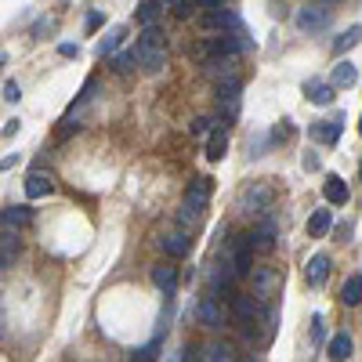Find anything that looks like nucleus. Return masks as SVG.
Masks as SVG:
<instances>
[{
    "mask_svg": "<svg viewBox=\"0 0 362 362\" xmlns=\"http://www.w3.org/2000/svg\"><path fill=\"white\" fill-rule=\"evenodd\" d=\"M272 203H276V185H268V181H250V185L239 192V210L265 214Z\"/></svg>",
    "mask_w": 362,
    "mask_h": 362,
    "instance_id": "nucleus-1",
    "label": "nucleus"
},
{
    "mask_svg": "<svg viewBox=\"0 0 362 362\" xmlns=\"http://www.w3.org/2000/svg\"><path fill=\"white\" fill-rule=\"evenodd\" d=\"M250 279H254V297H257V301H272V297H276V290L282 287L279 272H276V268H268V265L254 268V272H250Z\"/></svg>",
    "mask_w": 362,
    "mask_h": 362,
    "instance_id": "nucleus-4",
    "label": "nucleus"
},
{
    "mask_svg": "<svg viewBox=\"0 0 362 362\" xmlns=\"http://www.w3.org/2000/svg\"><path fill=\"white\" fill-rule=\"evenodd\" d=\"M355 352V341H352V333H333L330 344H326V359L330 362H348Z\"/></svg>",
    "mask_w": 362,
    "mask_h": 362,
    "instance_id": "nucleus-17",
    "label": "nucleus"
},
{
    "mask_svg": "<svg viewBox=\"0 0 362 362\" xmlns=\"http://www.w3.org/2000/svg\"><path fill=\"white\" fill-rule=\"evenodd\" d=\"M19 123H22V120H8V127H4L0 134H4V138H15V134H19Z\"/></svg>",
    "mask_w": 362,
    "mask_h": 362,
    "instance_id": "nucleus-41",
    "label": "nucleus"
},
{
    "mask_svg": "<svg viewBox=\"0 0 362 362\" xmlns=\"http://www.w3.org/2000/svg\"><path fill=\"white\" fill-rule=\"evenodd\" d=\"M192 8H200V11H217V8H225L228 0H189Z\"/></svg>",
    "mask_w": 362,
    "mask_h": 362,
    "instance_id": "nucleus-34",
    "label": "nucleus"
},
{
    "mask_svg": "<svg viewBox=\"0 0 362 362\" xmlns=\"http://www.w3.org/2000/svg\"><path fill=\"white\" fill-rule=\"evenodd\" d=\"M301 167H304V171H319V167H322V160H319V152H304V160H301Z\"/></svg>",
    "mask_w": 362,
    "mask_h": 362,
    "instance_id": "nucleus-36",
    "label": "nucleus"
},
{
    "mask_svg": "<svg viewBox=\"0 0 362 362\" xmlns=\"http://www.w3.org/2000/svg\"><path fill=\"white\" fill-rule=\"evenodd\" d=\"M19 163V156H15V152H11V156H4V160H0V171H11V167H15Z\"/></svg>",
    "mask_w": 362,
    "mask_h": 362,
    "instance_id": "nucleus-42",
    "label": "nucleus"
},
{
    "mask_svg": "<svg viewBox=\"0 0 362 362\" xmlns=\"http://www.w3.org/2000/svg\"><path fill=\"white\" fill-rule=\"evenodd\" d=\"M95 87H98V80H95V76H90V80L84 84V90H80V98H76L73 106H69V116H73L76 109H80V106H87V101H90V95H95Z\"/></svg>",
    "mask_w": 362,
    "mask_h": 362,
    "instance_id": "nucleus-31",
    "label": "nucleus"
},
{
    "mask_svg": "<svg viewBox=\"0 0 362 362\" xmlns=\"http://www.w3.org/2000/svg\"><path fill=\"white\" fill-rule=\"evenodd\" d=\"M341 304H348V308L362 304V276H352V279L341 287Z\"/></svg>",
    "mask_w": 362,
    "mask_h": 362,
    "instance_id": "nucleus-26",
    "label": "nucleus"
},
{
    "mask_svg": "<svg viewBox=\"0 0 362 362\" xmlns=\"http://www.w3.org/2000/svg\"><path fill=\"white\" fill-rule=\"evenodd\" d=\"M120 40H123V29H120V25H116V29L106 36V40L98 44V55H101V58H106V55H112V51L120 47Z\"/></svg>",
    "mask_w": 362,
    "mask_h": 362,
    "instance_id": "nucleus-29",
    "label": "nucleus"
},
{
    "mask_svg": "<svg viewBox=\"0 0 362 362\" xmlns=\"http://www.w3.org/2000/svg\"><path fill=\"white\" fill-rule=\"evenodd\" d=\"M333 95H337V87H333V84H322V80H312V84L304 87V98L315 101V106H330Z\"/></svg>",
    "mask_w": 362,
    "mask_h": 362,
    "instance_id": "nucleus-21",
    "label": "nucleus"
},
{
    "mask_svg": "<svg viewBox=\"0 0 362 362\" xmlns=\"http://www.w3.org/2000/svg\"><path fill=\"white\" fill-rule=\"evenodd\" d=\"M134 19H138L141 29H149V25H160V4H156V0H141L138 11H134Z\"/></svg>",
    "mask_w": 362,
    "mask_h": 362,
    "instance_id": "nucleus-24",
    "label": "nucleus"
},
{
    "mask_svg": "<svg viewBox=\"0 0 362 362\" xmlns=\"http://www.w3.org/2000/svg\"><path fill=\"white\" fill-rule=\"evenodd\" d=\"M134 62H138V55H134V51H127V55H116L112 69H116V73H131V69H134Z\"/></svg>",
    "mask_w": 362,
    "mask_h": 362,
    "instance_id": "nucleus-32",
    "label": "nucleus"
},
{
    "mask_svg": "<svg viewBox=\"0 0 362 362\" xmlns=\"http://www.w3.org/2000/svg\"><path fill=\"white\" fill-rule=\"evenodd\" d=\"M196 319L203 322V326H210V330H221V326H225V312H221V301H217L214 293H206L203 301L196 304Z\"/></svg>",
    "mask_w": 362,
    "mask_h": 362,
    "instance_id": "nucleus-9",
    "label": "nucleus"
},
{
    "mask_svg": "<svg viewBox=\"0 0 362 362\" xmlns=\"http://www.w3.org/2000/svg\"><path fill=\"white\" fill-rule=\"evenodd\" d=\"M304 279H308V287H322V282L330 279V257H326V254L308 257V265H304Z\"/></svg>",
    "mask_w": 362,
    "mask_h": 362,
    "instance_id": "nucleus-16",
    "label": "nucleus"
},
{
    "mask_svg": "<svg viewBox=\"0 0 362 362\" xmlns=\"http://www.w3.org/2000/svg\"><path fill=\"white\" fill-rule=\"evenodd\" d=\"M312 341H315V344L322 341V315H315V319H312Z\"/></svg>",
    "mask_w": 362,
    "mask_h": 362,
    "instance_id": "nucleus-39",
    "label": "nucleus"
},
{
    "mask_svg": "<svg viewBox=\"0 0 362 362\" xmlns=\"http://www.w3.org/2000/svg\"><path fill=\"white\" fill-rule=\"evenodd\" d=\"M355 80H359V73H355V66L352 62H337V66H333V76H330V84L333 87H355Z\"/></svg>",
    "mask_w": 362,
    "mask_h": 362,
    "instance_id": "nucleus-23",
    "label": "nucleus"
},
{
    "mask_svg": "<svg viewBox=\"0 0 362 362\" xmlns=\"http://www.w3.org/2000/svg\"><path fill=\"white\" fill-rule=\"evenodd\" d=\"M247 362H265V359H261V355H250V359H247Z\"/></svg>",
    "mask_w": 362,
    "mask_h": 362,
    "instance_id": "nucleus-45",
    "label": "nucleus"
},
{
    "mask_svg": "<svg viewBox=\"0 0 362 362\" xmlns=\"http://www.w3.org/2000/svg\"><path fill=\"white\" fill-rule=\"evenodd\" d=\"M8 66V55H4V51H0V69H4Z\"/></svg>",
    "mask_w": 362,
    "mask_h": 362,
    "instance_id": "nucleus-44",
    "label": "nucleus"
},
{
    "mask_svg": "<svg viewBox=\"0 0 362 362\" xmlns=\"http://www.w3.org/2000/svg\"><path fill=\"white\" fill-rule=\"evenodd\" d=\"M152 282H156L163 293H174V287H178V268L174 265H156V268H152Z\"/></svg>",
    "mask_w": 362,
    "mask_h": 362,
    "instance_id": "nucleus-22",
    "label": "nucleus"
},
{
    "mask_svg": "<svg viewBox=\"0 0 362 362\" xmlns=\"http://www.w3.org/2000/svg\"><path fill=\"white\" fill-rule=\"evenodd\" d=\"M341 131H344V112L337 120H315L308 127V138L319 141V145H333V141H341Z\"/></svg>",
    "mask_w": 362,
    "mask_h": 362,
    "instance_id": "nucleus-7",
    "label": "nucleus"
},
{
    "mask_svg": "<svg viewBox=\"0 0 362 362\" xmlns=\"http://www.w3.org/2000/svg\"><path fill=\"white\" fill-rule=\"evenodd\" d=\"M225 152H228V123H217L206 134V160L217 163V160H225Z\"/></svg>",
    "mask_w": 362,
    "mask_h": 362,
    "instance_id": "nucleus-14",
    "label": "nucleus"
},
{
    "mask_svg": "<svg viewBox=\"0 0 362 362\" xmlns=\"http://www.w3.org/2000/svg\"><path fill=\"white\" fill-rule=\"evenodd\" d=\"M359 134H362V116H359Z\"/></svg>",
    "mask_w": 362,
    "mask_h": 362,
    "instance_id": "nucleus-46",
    "label": "nucleus"
},
{
    "mask_svg": "<svg viewBox=\"0 0 362 362\" xmlns=\"http://www.w3.org/2000/svg\"><path fill=\"white\" fill-rule=\"evenodd\" d=\"M210 192H214L210 178H196V181L185 189V206H189V210H196V214H203L206 203H210Z\"/></svg>",
    "mask_w": 362,
    "mask_h": 362,
    "instance_id": "nucleus-10",
    "label": "nucleus"
},
{
    "mask_svg": "<svg viewBox=\"0 0 362 362\" xmlns=\"http://www.w3.org/2000/svg\"><path fill=\"white\" fill-rule=\"evenodd\" d=\"M200 25L206 33H214V29H221V33H243V22L239 15L232 8H217V11H203L200 15Z\"/></svg>",
    "mask_w": 362,
    "mask_h": 362,
    "instance_id": "nucleus-3",
    "label": "nucleus"
},
{
    "mask_svg": "<svg viewBox=\"0 0 362 362\" xmlns=\"http://www.w3.org/2000/svg\"><path fill=\"white\" fill-rule=\"evenodd\" d=\"M0 333H4V297H0Z\"/></svg>",
    "mask_w": 362,
    "mask_h": 362,
    "instance_id": "nucleus-43",
    "label": "nucleus"
},
{
    "mask_svg": "<svg viewBox=\"0 0 362 362\" xmlns=\"http://www.w3.org/2000/svg\"><path fill=\"white\" fill-rule=\"evenodd\" d=\"M76 51H80L76 44H62V47H58V55H62V58H76Z\"/></svg>",
    "mask_w": 362,
    "mask_h": 362,
    "instance_id": "nucleus-40",
    "label": "nucleus"
},
{
    "mask_svg": "<svg viewBox=\"0 0 362 362\" xmlns=\"http://www.w3.org/2000/svg\"><path fill=\"white\" fill-rule=\"evenodd\" d=\"M330 225H333V214H330V210H315L312 217H308V236L322 239V236L330 232Z\"/></svg>",
    "mask_w": 362,
    "mask_h": 362,
    "instance_id": "nucleus-25",
    "label": "nucleus"
},
{
    "mask_svg": "<svg viewBox=\"0 0 362 362\" xmlns=\"http://www.w3.org/2000/svg\"><path fill=\"white\" fill-rule=\"evenodd\" d=\"M101 22H106V15H101V11H90V15H87V29L95 33V29H98Z\"/></svg>",
    "mask_w": 362,
    "mask_h": 362,
    "instance_id": "nucleus-38",
    "label": "nucleus"
},
{
    "mask_svg": "<svg viewBox=\"0 0 362 362\" xmlns=\"http://www.w3.org/2000/svg\"><path fill=\"white\" fill-rule=\"evenodd\" d=\"M134 55H138V66L145 69V73H152V76L167 69V47H163V44H141V40H138Z\"/></svg>",
    "mask_w": 362,
    "mask_h": 362,
    "instance_id": "nucleus-5",
    "label": "nucleus"
},
{
    "mask_svg": "<svg viewBox=\"0 0 362 362\" xmlns=\"http://www.w3.org/2000/svg\"><path fill=\"white\" fill-rule=\"evenodd\" d=\"M19 254H22L19 232H0V272H8L11 265H15Z\"/></svg>",
    "mask_w": 362,
    "mask_h": 362,
    "instance_id": "nucleus-15",
    "label": "nucleus"
},
{
    "mask_svg": "<svg viewBox=\"0 0 362 362\" xmlns=\"http://www.w3.org/2000/svg\"><path fill=\"white\" fill-rule=\"evenodd\" d=\"M322 196H326V203H333V206H344V203H348V185H344V178L326 174V181H322Z\"/></svg>",
    "mask_w": 362,
    "mask_h": 362,
    "instance_id": "nucleus-18",
    "label": "nucleus"
},
{
    "mask_svg": "<svg viewBox=\"0 0 362 362\" xmlns=\"http://www.w3.org/2000/svg\"><path fill=\"white\" fill-rule=\"evenodd\" d=\"M55 192V174L51 171H29L25 174V196L29 200H44Z\"/></svg>",
    "mask_w": 362,
    "mask_h": 362,
    "instance_id": "nucleus-11",
    "label": "nucleus"
},
{
    "mask_svg": "<svg viewBox=\"0 0 362 362\" xmlns=\"http://www.w3.org/2000/svg\"><path fill=\"white\" fill-rule=\"evenodd\" d=\"M4 98H8V101H11V106H15V101H19V98H22V87H19V84H15V80H8V84H4Z\"/></svg>",
    "mask_w": 362,
    "mask_h": 362,
    "instance_id": "nucleus-35",
    "label": "nucleus"
},
{
    "mask_svg": "<svg viewBox=\"0 0 362 362\" xmlns=\"http://www.w3.org/2000/svg\"><path fill=\"white\" fill-rule=\"evenodd\" d=\"M156 352H160V337H152L145 348H134L131 362H156Z\"/></svg>",
    "mask_w": 362,
    "mask_h": 362,
    "instance_id": "nucleus-28",
    "label": "nucleus"
},
{
    "mask_svg": "<svg viewBox=\"0 0 362 362\" xmlns=\"http://www.w3.org/2000/svg\"><path fill=\"white\" fill-rule=\"evenodd\" d=\"M51 25H55V22H51V19H40V22H36V25H33V36H36V40H44V33L51 29Z\"/></svg>",
    "mask_w": 362,
    "mask_h": 362,
    "instance_id": "nucleus-37",
    "label": "nucleus"
},
{
    "mask_svg": "<svg viewBox=\"0 0 362 362\" xmlns=\"http://www.w3.org/2000/svg\"><path fill=\"white\" fill-rule=\"evenodd\" d=\"M160 247H163V254H171V257H185L192 250V243H189L185 232H167V236L160 239Z\"/></svg>",
    "mask_w": 362,
    "mask_h": 362,
    "instance_id": "nucleus-19",
    "label": "nucleus"
},
{
    "mask_svg": "<svg viewBox=\"0 0 362 362\" xmlns=\"http://www.w3.org/2000/svg\"><path fill=\"white\" fill-rule=\"evenodd\" d=\"M29 221H33L29 206H4L0 210V232H22Z\"/></svg>",
    "mask_w": 362,
    "mask_h": 362,
    "instance_id": "nucleus-13",
    "label": "nucleus"
},
{
    "mask_svg": "<svg viewBox=\"0 0 362 362\" xmlns=\"http://www.w3.org/2000/svg\"><path fill=\"white\" fill-rule=\"evenodd\" d=\"M359 178H362V163H359Z\"/></svg>",
    "mask_w": 362,
    "mask_h": 362,
    "instance_id": "nucleus-47",
    "label": "nucleus"
},
{
    "mask_svg": "<svg viewBox=\"0 0 362 362\" xmlns=\"http://www.w3.org/2000/svg\"><path fill=\"white\" fill-rule=\"evenodd\" d=\"M214 120H206V116H200V120H192V134H196V138H206V134H210L214 131Z\"/></svg>",
    "mask_w": 362,
    "mask_h": 362,
    "instance_id": "nucleus-33",
    "label": "nucleus"
},
{
    "mask_svg": "<svg viewBox=\"0 0 362 362\" xmlns=\"http://www.w3.org/2000/svg\"><path fill=\"white\" fill-rule=\"evenodd\" d=\"M239 101H243V84L239 80L217 84V106H221L225 120H236V116H239Z\"/></svg>",
    "mask_w": 362,
    "mask_h": 362,
    "instance_id": "nucleus-6",
    "label": "nucleus"
},
{
    "mask_svg": "<svg viewBox=\"0 0 362 362\" xmlns=\"http://www.w3.org/2000/svg\"><path fill=\"white\" fill-rule=\"evenodd\" d=\"M232 315H236V322L254 337V326H257V319H261V301H257L254 293H236L232 297Z\"/></svg>",
    "mask_w": 362,
    "mask_h": 362,
    "instance_id": "nucleus-2",
    "label": "nucleus"
},
{
    "mask_svg": "<svg viewBox=\"0 0 362 362\" xmlns=\"http://www.w3.org/2000/svg\"><path fill=\"white\" fill-rule=\"evenodd\" d=\"M156 4L167 8V11H174L178 19H189V15H192V4H189V0H156Z\"/></svg>",
    "mask_w": 362,
    "mask_h": 362,
    "instance_id": "nucleus-30",
    "label": "nucleus"
},
{
    "mask_svg": "<svg viewBox=\"0 0 362 362\" xmlns=\"http://www.w3.org/2000/svg\"><path fill=\"white\" fill-rule=\"evenodd\" d=\"M362 44V22L359 25H348V29L337 36V40H333V55H348V51H352V47H359Z\"/></svg>",
    "mask_w": 362,
    "mask_h": 362,
    "instance_id": "nucleus-20",
    "label": "nucleus"
},
{
    "mask_svg": "<svg viewBox=\"0 0 362 362\" xmlns=\"http://www.w3.org/2000/svg\"><path fill=\"white\" fill-rule=\"evenodd\" d=\"M326 25H330V8L326 4L297 11V29H301V33H315V29H326Z\"/></svg>",
    "mask_w": 362,
    "mask_h": 362,
    "instance_id": "nucleus-8",
    "label": "nucleus"
},
{
    "mask_svg": "<svg viewBox=\"0 0 362 362\" xmlns=\"http://www.w3.org/2000/svg\"><path fill=\"white\" fill-rule=\"evenodd\" d=\"M276 239H279V225L265 214L261 221H257V228L250 232V247L254 250H272V247H276Z\"/></svg>",
    "mask_w": 362,
    "mask_h": 362,
    "instance_id": "nucleus-12",
    "label": "nucleus"
},
{
    "mask_svg": "<svg viewBox=\"0 0 362 362\" xmlns=\"http://www.w3.org/2000/svg\"><path fill=\"white\" fill-rule=\"evenodd\" d=\"M203 362H236V352H232V344L214 341V344H206V355H203Z\"/></svg>",
    "mask_w": 362,
    "mask_h": 362,
    "instance_id": "nucleus-27",
    "label": "nucleus"
}]
</instances>
